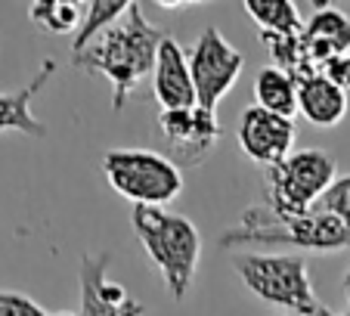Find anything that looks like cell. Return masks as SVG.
<instances>
[{"label": "cell", "instance_id": "4fadbf2b", "mask_svg": "<svg viewBox=\"0 0 350 316\" xmlns=\"http://www.w3.org/2000/svg\"><path fill=\"white\" fill-rule=\"evenodd\" d=\"M56 75V62L53 60H44L34 72V78L28 81L25 87L13 93H0V133L16 131V133H25V137H46V127L38 115L31 112V103L40 90L46 87V81Z\"/></svg>", "mask_w": 350, "mask_h": 316}, {"label": "cell", "instance_id": "3957f363", "mask_svg": "<svg viewBox=\"0 0 350 316\" xmlns=\"http://www.w3.org/2000/svg\"><path fill=\"white\" fill-rule=\"evenodd\" d=\"M131 226L143 245L146 257L159 267L165 289L174 301H183L196 282V270L202 261V236L196 224L183 214L165 208L133 205Z\"/></svg>", "mask_w": 350, "mask_h": 316}, {"label": "cell", "instance_id": "52a82bcc", "mask_svg": "<svg viewBox=\"0 0 350 316\" xmlns=\"http://www.w3.org/2000/svg\"><path fill=\"white\" fill-rule=\"evenodd\" d=\"M242 68H245V56L214 25L198 34L196 47L189 53V72H192V84H196L198 109L217 115L220 99L236 87Z\"/></svg>", "mask_w": 350, "mask_h": 316}, {"label": "cell", "instance_id": "7a4b0ae2", "mask_svg": "<svg viewBox=\"0 0 350 316\" xmlns=\"http://www.w3.org/2000/svg\"><path fill=\"white\" fill-rule=\"evenodd\" d=\"M217 245L220 248L270 245V248L338 254V251H350V220L323 208H313L301 218H279L267 205H254L245 211L236 226H230L217 239Z\"/></svg>", "mask_w": 350, "mask_h": 316}, {"label": "cell", "instance_id": "5b68a950", "mask_svg": "<svg viewBox=\"0 0 350 316\" xmlns=\"http://www.w3.org/2000/svg\"><path fill=\"white\" fill-rule=\"evenodd\" d=\"M103 177L118 196L149 208H161L183 192V171L174 158L149 149H109L103 155Z\"/></svg>", "mask_w": 350, "mask_h": 316}, {"label": "cell", "instance_id": "9c48e42d", "mask_svg": "<svg viewBox=\"0 0 350 316\" xmlns=\"http://www.w3.org/2000/svg\"><path fill=\"white\" fill-rule=\"evenodd\" d=\"M159 127L161 137L171 146L177 168H198L220 140L217 115L205 112L198 105L196 109H180V112H161Z\"/></svg>", "mask_w": 350, "mask_h": 316}, {"label": "cell", "instance_id": "2e32d148", "mask_svg": "<svg viewBox=\"0 0 350 316\" xmlns=\"http://www.w3.org/2000/svg\"><path fill=\"white\" fill-rule=\"evenodd\" d=\"M245 13L260 25V34H304V22L291 0H245Z\"/></svg>", "mask_w": 350, "mask_h": 316}, {"label": "cell", "instance_id": "8992f818", "mask_svg": "<svg viewBox=\"0 0 350 316\" xmlns=\"http://www.w3.org/2000/svg\"><path fill=\"white\" fill-rule=\"evenodd\" d=\"M335 158L325 149L291 152L285 161L267 171V208L279 218H301L319 205L338 180Z\"/></svg>", "mask_w": 350, "mask_h": 316}, {"label": "cell", "instance_id": "9a60e30c", "mask_svg": "<svg viewBox=\"0 0 350 316\" xmlns=\"http://www.w3.org/2000/svg\"><path fill=\"white\" fill-rule=\"evenodd\" d=\"M254 99H258L260 109L291 121V115L297 112V84L282 68L267 66L254 78Z\"/></svg>", "mask_w": 350, "mask_h": 316}, {"label": "cell", "instance_id": "d6986e66", "mask_svg": "<svg viewBox=\"0 0 350 316\" xmlns=\"http://www.w3.org/2000/svg\"><path fill=\"white\" fill-rule=\"evenodd\" d=\"M317 208L323 211H332V214H338V218L350 220V174H344V177H338L335 183L329 186V192H325L323 198H319Z\"/></svg>", "mask_w": 350, "mask_h": 316}, {"label": "cell", "instance_id": "ac0fdd59", "mask_svg": "<svg viewBox=\"0 0 350 316\" xmlns=\"http://www.w3.org/2000/svg\"><path fill=\"white\" fill-rule=\"evenodd\" d=\"M81 7L84 3H72V0H38L28 3V19L50 34H68L78 25Z\"/></svg>", "mask_w": 350, "mask_h": 316}, {"label": "cell", "instance_id": "5bb4252c", "mask_svg": "<svg viewBox=\"0 0 350 316\" xmlns=\"http://www.w3.org/2000/svg\"><path fill=\"white\" fill-rule=\"evenodd\" d=\"M297 109L310 124L335 127L347 115V93L332 84L325 75H313L297 84Z\"/></svg>", "mask_w": 350, "mask_h": 316}, {"label": "cell", "instance_id": "8fae6325", "mask_svg": "<svg viewBox=\"0 0 350 316\" xmlns=\"http://www.w3.org/2000/svg\"><path fill=\"white\" fill-rule=\"evenodd\" d=\"M152 93L159 99L161 112H180V109H196V84L189 72V53L167 34L159 47V60L152 68Z\"/></svg>", "mask_w": 350, "mask_h": 316}, {"label": "cell", "instance_id": "6da1fadb", "mask_svg": "<svg viewBox=\"0 0 350 316\" xmlns=\"http://www.w3.org/2000/svg\"><path fill=\"white\" fill-rule=\"evenodd\" d=\"M165 38L167 34L143 16V3H131L124 19L103 31L90 47L75 53L72 62L90 75H103L112 84V109L121 112L139 81L155 68Z\"/></svg>", "mask_w": 350, "mask_h": 316}, {"label": "cell", "instance_id": "7402d4cb", "mask_svg": "<svg viewBox=\"0 0 350 316\" xmlns=\"http://www.w3.org/2000/svg\"><path fill=\"white\" fill-rule=\"evenodd\" d=\"M344 298H347V316H350V270L344 273Z\"/></svg>", "mask_w": 350, "mask_h": 316}, {"label": "cell", "instance_id": "e0dca14e", "mask_svg": "<svg viewBox=\"0 0 350 316\" xmlns=\"http://www.w3.org/2000/svg\"><path fill=\"white\" fill-rule=\"evenodd\" d=\"M131 10L127 0H93V3H84V19H81V28L75 34V44H72V56L81 53L84 47H90L93 40L99 38L103 31L121 22Z\"/></svg>", "mask_w": 350, "mask_h": 316}, {"label": "cell", "instance_id": "ba28073f", "mask_svg": "<svg viewBox=\"0 0 350 316\" xmlns=\"http://www.w3.org/2000/svg\"><path fill=\"white\" fill-rule=\"evenodd\" d=\"M109 263H112L109 251L81 257L78 316H146V304L137 301L124 285L109 279Z\"/></svg>", "mask_w": 350, "mask_h": 316}, {"label": "cell", "instance_id": "277c9868", "mask_svg": "<svg viewBox=\"0 0 350 316\" xmlns=\"http://www.w3.org/2000/svg\"><path fill=\"white\" fill-rule=\"evenodd\" d=\"M232 270L260 301L285 307L295 316H335L313 291L304 254H236Z\"/></svg>", "mask_w": 350, "mask_h": 316}, {"label": "cell", "instance_id": "30bf717a", "mask_svg": "<svg viewBox=\"0 0 350 316\" xmlns=\"http://www.w3.org/2000/svg\"><path fill=\"white\" fill-rule=\"evenodd\" d=\"M239 149L252 158L254 165L260 168H276L279 161L291 155V146H295V124L288 118H279V115L267 112L260 105H248L239 118Z\"/></svg>", "mask_w": 350, "mask_h": 316}, {"label": "cell", "instance_id": "44dd1931", "mask_svg": "<svg viewBox=\"0 0 350 316\" xmlns=\"http://www.w3.org/2000/svg\"><path fill=\"white\" fill-rule=\"evenodd\" d=\"M323 75L332 81L335 87H341L344 93L350 90V53H341V56H335V60H329L323 66Z\"/></svg>", "mask_w": 350, "mask_h": 316}, {"label": "cell", "instance_id": "ffe728a7", "mask_svg": "<svg viewBox=\"0 0 350 316\" xmlns=\"http://www.w3.org/2000/svg\"><path fill=\"white\" fill-rule=\"evenodd\" d=\"M0 316H50L38 301H31L22 291L0 289Z\"/></svg>", "mask_w": 350, "mask_h": 316}, {"label": "cell", "instance_id": "7c38bea8", "mask_svg": "<svg viewBox=\"0 0 350 316\" xmlns=\"http://www.w3.org/2000/svg\"><path fill=\"white\" fill-rule=\"evenodd\" d=\"M304 56L319 75H323V66L341 53H350V19L341 13V10L329 7L325 3L323 10L310 16V22L304 25Z\"/></svg>", "mask_w": 350, "mask_h": 316}]
</instances>
